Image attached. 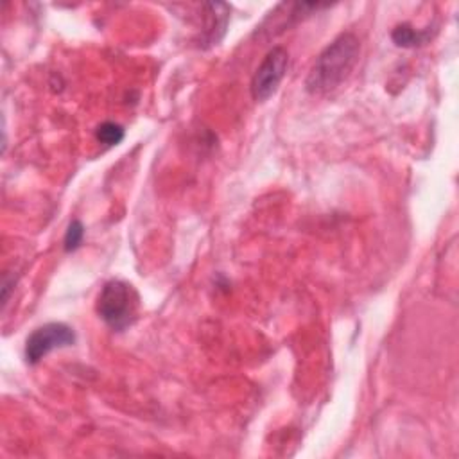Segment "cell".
<instances>
[{"label":"cell","mask_w":459,"mask_h":459,"mask_svg":"<svg viewBox=\"0 0 459 459\" xmlns=\"http://www.w3.org/2000/svg\"><path fill=\"white\" fill-rule=\"evenodd\" d=\"M360 41L353 32L339 34L314 61L305 88L312 95H325L341 86L355 68Z\"/></svg>","instance_id":"cell-1"},{"label":"cell","mask_w":459,"mask_h":459,"mask_svg":"<svg viewBox=\"0 0 459 459\" xmlns=\"http://www.w3.org/2000/svg\"><path fill=\"white\" fill-rule=\"evenodd\" d=\"M140 296L124 280H109L99 292L97 314L115 332H124L136 321Z\"/></svg>","instance_id":"cell-2"},{"label":"cell","mask_w":459,"mask_h":459,"mask_svg":"<svg viewBox=\"0 0 459 459\" xmlns=\"http://www.w3.org/2000/svg\"><path fill=\"white\" fill-rule=\"evenodd\" d=\"M289 66V52L283 47H273L258 65L251 79V95L256 102L273 97L283 81Z\"/></svg>","instance_id":"cell-3"},{"label":"cell","mask_w":459,"mask_h":459,"mask_svg":"<svg viewBox=\"0 0 459 459\" xmlns=\"http://www.w3.org/2000/svg\"><path fill=\"white\" fill-rule=\"evenodd\" d=\"M75 342L74 330L65 323H47L38 326L25 341V359L29 364H38L54 350L72 346Z\"/></svg>","instance_id":"cell-4"},{"label":"cell","mask_w":459,"mask_h":459,"mask_svg":"<svg viewBox=\"0 0 459 459\" xmlns=\"http://www.w3.org/2000/svg\"><path fill=\"white\" fill-rule=\"evenodd\" d=\"M204 25H203V43L206 47L217 45L228 27L230 20V7L221 2H212L204 4Z\"/></svg>","instance_id":"cell-5"},{"label":"cell","mask_w":459,"mask_h":459,"mask_svg":"<svg viewBox=\"0 0 459 459\" xmlns=\"http://www.w3.org/2000/svg\"><path fill=\"white\" fill-rule=\"evenodd\" d=\"M430 32L429 30H416L412 29L409 23H402V25H396L391 32V38L394 41V45L398 47H405V48H411V47H420L423 43H427Z\"/></svg>","instance_id":"cell-6"},{"label":"cell","mask_w":459,"mask_h":459,"mask_svg":"<svg viewBox=\"0 0 459 459\" xmlns=\"http://www.w3.org/2000/svg\"><path fill=\"white\" fill-rule=\"evenodd\" d=\"M126 136V131L120 124L117 122H102L97 129H95V138L108 145V147H113V145H118Z\"/></svg>","instance_id":"cell-7"},{"label":"cell","mask_w":459,"mask_h":459,"mask_svg":"<svg viewBox=\"0 0 459 459\" xmlns=\"http://www.w3.org/2000/svg\"><path fill=\"white\" fill-rule=\"evenodd\" d=\"M82 237H84V226L81 221H72L66 228V233H65V251H75L81 242H82Z\"/></svg>","instance_id":"cell-8"}]
</instances>
